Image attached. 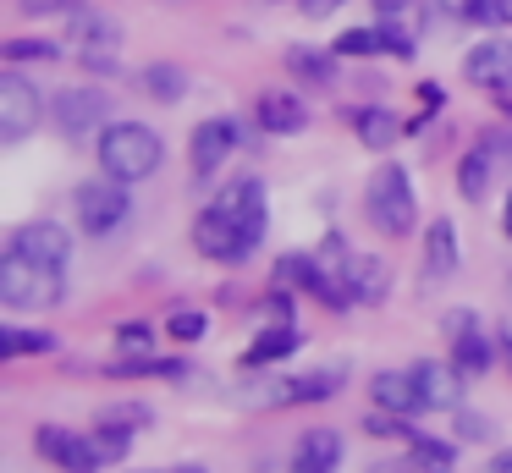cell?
Segmentation results:
<instances>
[{"label": "cell", "mask_w": 512, "mask_h": 473, "mask_svg": "<svg viewBox=\"0 0 512 473\" xmlns=\"http://www.w3.org/2000/svg\"><path fill=\"white\" fill-rule=\"evenodd\" d=\"M94 154H100L105 176L138 187V182H149V176L160 171L166 143H160V132L149 127V121H111V127L100 132V143H94Z\"/></svg>", "instance_id": "6da1fadb"}, {"label": "cell", "mask_w": 512, "mask_h": 473, "mask_svg": "<svg viewBox=\"0 0 512 473\" xmlns=\"http://www.w3.org/2000/svg\"><path fill=\"white\" fill-rule=\"evenodd\" d=\"M364 215H369V226H375L380 237H408V231L419 226V193H413L408 165L386 160L375 176H369V187H364Z\"/></svg>", "instance_id": "7a4b0ae2"}, {"label": "cell", "mask_w": 512, "mask_h": 473, "mask_svg": "<svg viewBox=\"0 0 512 473\" xmlns=\"http://www.w3.org/2000/svg\"><path fill=\"white\" fill-rule=\"evenodd\" d=\"M61 292H67V270L61 264H45L23 248L0 253V303L6 308H56Z\"/></svg>", "instance_id": "3957f363"}, {"label": "cell", "mask_w": 512, "mask_h": 473, "mask_svg": "<svg viewBox=\"0 0 512 473\" xmlns=\"http://www.w3.org/2000/svg\"><path fill=\"white\" fill-rule=\"evenodd\" d=\"M72 204H78V226L89 231V237H111V231H122V220L133 215V193H127V182H116V176L83 182L78 193H72Z\"/></svg>", "instance_id": "277c9868"}, {"label": "cell", "mask_w": 512, "mask_h": 473, "mask_svg": "<svg viewBox=\"0 0 512 473\" xmlns=\"http://www.w3.org/2000/svg\"><path fill=\"white\" fill-rule=\"evenodd\" d=\"M39 121H45V94L17 66H6L0 72V143H23Z\"/></svg>", "instance_id": "5b68a950"}, {"label": "cell", "mask_w": 512, "mask_h": 473, "mask_svg": "<svg viewBox=\"0 0 512 473\" xmlns=\"http://www.w3.org/2000/svg\"><path fill=\"white\" fill-rule=\"evenodd\" d=\"M50 121H56L67 138H89V132H105L111 127V94L94 83L83 88H61L56 99H50Z\"/></svg>", "instance_id": "8992f818"}, {"label": "cell", "mask_w": 512, "mask_h": 473, "mask_svg": "<svg viewBox=\"0 0 512 473\" xmlns=\"http://www.w3.org/2000/svg\"><path fill=\"white\" fill-rule=\"evenodd\" d=\"M237 143H243V127H237L232 116H210L193 127L188 138V165L193 176H221V165L237 154Z\"/></svg>", "instance_id": "52a82bcc"}, {"label": "cell", "mask_w": 512, "mask_h": 473, "mask_svg": "<svg viewBox=\"0 0 512 473\" xmlns=\"http://www.w3.org/2000/svg\"><path fill=\"white\" fill-rule=\"evenodd\" d=\"M193 248H199L204 259H215V264H237V259H248V253H254V237L210 204L199 220H193Z\"/></svg>", "instance_id": "ba28073f"}, {"label": "cell", "mask_w": 512, "mask_h": 473, "mask_svg": "<svg viewBox=\"0 0 512 473\" xmlns=\"http://www.w3.org/2000/svg\"><path fill=\"white\" fill-rule=\"evenodd\" d=\"M215 209H221L226 220H237V226L254 237V248L265 242V226H270V198H265V182H254V176H237V182H226L221 193H215Z\"/></svg>", "instance_id": "9c48e42d"}, {"label": "cell", "mask_w": 512, "mask_h": 473, "mask_svg": "<svg viewBox=\"0 0 512 473\" xmlns=\"http://www.w3.org/2000/svg\"><path fill=\"white\" fill-rule=\"evenodd\" d=\"M34 451H39L45 462H56L61 473H94V468H100L94 435H78V429H61V424H39Z\"/></svg>", "instance_id": "30bf717a"}, {"label": "cell", "mask_w": 512, "mask_h": 473, "mask_svg": "<svg viewBox=\"0 0 512 473\" xmlns=\"http://www.w3.org/2000/svg\"><path fill=\"white\" fill-rule=\"evenodd\" d=\"M463 77H468L474 88L507 94V88H512V39H496V33H485V39H479L474 50L463 55Z\"/></svg>", "instance_id": "8fae6325"}, {"label": "cell", "mask_w": 512, "mask_h": 473, "mask_svg": "<svg viewBox=\"0 0 512 473\" xmlns=\"http://www.w3.org/2000/svg\"><path fill=\"white\" fill-rule=\"evenodd\" d=\"M413 380H419L424 413H463V369L457 363L424 358V363H413Z\"/></svg>", "instance_id": "7c38bea8"}, {"label": "cell", "mask_w": 512, "mask_h": 473, "mask_svg": "<svg viewBox=\"0 0 512 473\" xmlns=\"http://www.w3.org/2000/svg\"><path fill=\"white\" fill-rule=\"evenodd\" d=\"M369 396H375L380 413H397V418L424 413V396H419V380H413V369H380L375 380H369Z\"/></svg>", "instance_id": "4fadbf2b"}, {"label": "cell", "mask_w": 512, "mask_h": 473, "mask_svg": "<svg viewBox=\"0 0 512 473\" xmlns=\"http://www.w3.org/2000/svg\"><path fill=\"white\" fill-rule=\"evenodd\" d=\"M12 248L34 253V259H45V264H61V270H67V259H72V237L56 226V220H28V226H17Z\"/></svg>", "instance_id": "5bb4252c"}, {"label": "cell", "mask_w": 512, "mask_h": 473, "mask_svg": "<svg viewBox=\"0 0 512 473\" xmlns=\"http://www.w3.org/2000/svg\"><path fill=\"white\" fill-rule=\"evenodd\" d=\"M254 116H259V127H265V132H281V138H287V132L309 127V99L287 94V88H270V94H259Z\"/></svg>", "instance_id": "9a60e30c"}, {"label": "cell", "mask_w": 512, "mask_h": 473, "mask_svg": "<svg viewBox=\"0 0 512 473\" xmlns=\"http://www.w3.org/2000/svg\"><path fill=\"white\" fill-rule=\"evenodd\" d=\"M67 44L72 50H122V28H116L105 11H89V6H78L67 17Z\"/></svg>", "instance_id": "2e32d148"}, {"label": "cell", "mask_w": 512, "mask_h": 473, "mask_svg": "<svg viewBox=\"0 0 512 473\" xmlns=\"http://www.w3.org/2000/svg\"><path fill=\"white\" fill-rule=\"evenodd\" d=\"M347 121H353L358 143H364V149H375V154L397 149V138L408 132L397 121V110H386V105H358V110H347Z\"/></svg>", "instance_id": "e0dca14e"}, {"label": "cell", "mask_w": 512, "mask_h": 473, "mask_svg": "<svg viewBox=\"0 0 512 473\" xmlns=\"http://www.w3.org/2000/svg\"><path fill=\"white\" fill-rule=\"evenodd\" d=\"M342 281H347V292H353V303H380L386 286H391V270L375 259V253H353L347 270H342Z\"/></svg>", "instance_id": "ac0fdd59"}, {"label": "cell", "mask_w": 512, "mask_h": 473, "mask_svg": "<svg viewBox=\"0 0 512 473\" xmlns=\"http://www.w3.org/2000/svg\"><path fill=\"white\" fill-rule=\"evenodd\" d=\"M501 341H490L479 325H463V330H452V363L463 374H485V369H496V358H501Z\"/></svg>", "instance_id": "d6986e66"}, {"label": "cell", "mask_w": 512, "mask_h": 473, "mask_svg": "<svg viewBox=\"0 0 512 473\" xmlns=\"http://www.w3.org/2000/svg\"><path fill=\"white\" fill-rule=\"evenodd\" d=\"M342 462V435L336 429H309L298 440V457H292V473H336Z\"/></svg>", "instance_id": "ffe728a7"}, {"label": "cell", "mask_w": 512, "mask_h": 473, "mask_svg": "<svg viewBox=\"0 0 512 473\" xmlns=\"http://www.w3.org/2000/svg\"><path fill=\"white\" fill-rule=\"evenodd\" d=\"M457 264H463V242H457V226L452 220H430V231H424V270L430 275H452Z\"/></svg>", "instance_id": "44dd1931"}, {"label": "cell", "mask_w": 512, "mask_h": 473, "mask_svg": "<svg viewBox=\"0 0 512 473\" xmlns=\"http://www.w3.org/2000/svg\"><path fill=\"white\" fill-rule=\"evenodd\" d=\"M490 176H496V154H490L485 143H479V149H468L463 160H457V193H463L468 204H485Z\"/></svg>", "instance_id": "7402d4cb"}, {"label": "cell", "mask_w": 512, "mask_h": 473, "mask_svg": "<svg viewBox=\"0 0 512 473\" xmlns=\"http://www.w3.org/2000/svg\"><path fill=\"white\" fill-rule=\"evenodd\" d=\"M298 347H303L298 325H287V319H281L276 330H265V336H254V347L243 352V363H248V369H265V363H281V358H292Z\"/></svg>", "instance_id": "603a6c76"}, {"label": "cell", "mask_w": 512, "mask_h": 473, "mask_svg": "<svg viewBox=\"0 0 512 473\" xmlns=\"http://www.w3.org/2000/svg\"><path fill=\"white\" fill-rule=\"evenodd\" d=\"M138 88H144L149 99H160V105H177V99L188 94V72H182V66H171V61H155V66H144V72H138Z\"/></svg>", "instance_id": "cb8c5ba5"}, {"label": "cell", "mask_w": 512, "mask_h": 473, "mask_svg": "<svg viewBox=\"0 0 512 473\" xmlns=\"http://www.w3.org/2000/svg\"><path fill=\"white\" fill-rule=\"evenodd\" d=\"M287 72L303 83H331L336 77V50H309V44H292L287 50Z\"/></svg>", "instance_id": "d4e9b609"}, {"label": "cell", "mask_w": 512, "mask_h": 473, "mask_svg": "<svg viewBox=\"0 0 512 473\" xmlns=\"http://www.w3.org/2000/svg\"><path fill=\"white\" fill-rule=\"evenodd\" d=\"M45 352H56L50 330H23V325L0 330V358H45Z\"/></svg>", "instance_id": "484cf974"}, {"label": "cell", "mask_w": 512, "mask_h": 473, "mask_svg": "<svg viewBox=\"0 0 512 473\" xmlns=\"http://www.w3.org/2000/svg\"><path fill=\"white\" fill-rule=\"evenodd\" d=\"M408 451H413V468H419V473H452V468H457V446H452V440L413 435Z\"/></svg>", "instance_id": "4316f807"}, {"label": "cell", "mask_w": 512, "mask_h": 473, "mask_svg": "<svg viewBox=\"0 0 512 473\" xmlns=\"http://www.w3.org/2000/svg\"><path fill=\"white\" fill-rule=\"evenodd\" d=\"M133 429L138 424H127V418H105L100 429H94V451H100V462H122L127 457V446H133Z\"/></svg>", "instance_id": "83f0119b"}, {"label": "cell", "mask_w": 512, "mask_h": 473, "mask_svg": "<svg viewBox=\"0 0 512 473\" xmlns=\"http://www.w3.org/2000/svg\"><path fill=\"white\" fill-rule=\"evenodd\" d=\"M457 17L468 22V28H501V22L512 17V0H463V6H457Z\"/></svg>", "instance_id": "f1b7e54d"}, {"label": "cell", "mask_w": 512, "mask_h": 473, "mask_svg": "<svg viewBox=\"0 0 512 473\" xmlns=\"http://www.w3.org/2000/svg\"><path fill=\"white\" fill-rule=\"evenodd\" d=\"M0 55H6V66L56 61V55H61V44H56V39H6V44H0Z\"/></svg>", "instance_id": "f546056e"}, {"label": "cell", "mask_w": 512, "mask_h": 473, "mask_svg": "<svg viewBox=\"0 0 512 473\" xmlns=\"http://www.w3.org/2000/svg\"><path fill=\"white\" fill-rule=\"evenodd\" d=\"M336 55H386V39H380V22L375 28H347L342 39L331 44Z\"/></svg>", "instance_id": "4dcf8cb0"}, {"label": "cell", "mask_w": 512, "mask_h": 473, "mask_svg": "<svg viewBox=\"0 0 512 473\" xmlns=\"http://www.w3.org/2000/svg\"><path fill=\"white\" fill-rule=\"evenodd\" d=\"M166 330H171V341H199L204 330H210V319H204L199 308H177V314L166 319Z\"/></svg>", "instance_id": "1f68e13d"}, {"label": "cell", "mask_w": 512, "mask_h": 473, "mask_svg": "<svg viewBox=\"0 0 512 473\" xmlns=\"http://www.w3.org/2000/svg\"><path fill=\"white\" fill-rule=\"evenodd\" d=\"M380 39H386V55H397V61H413V50H419L413 33H402L391 17H380Z\"/></svg>", "instance_id": "d6a6232c"}, {"label": "cell", "mask_w": 512, "mask_h": 473, "mask_svg": "<svg viewBox=\"0 0 512 473\" xmlns=\"http://www.w3.org/2000/svg\"><path fill=\"white\" fill-rule=\"evenodd\" d=\"M78 0H23V17H72Z\"/></svg>", "instance_id": "836d02e7"}, {"label": "cell", "mask_w": 512, "mask_h": 473, "mask_svg": "<svg viewBox=\"0 0 512 473\" xmlns=\"http://www.w3.org/2000/svg\"><path fill=\"white\" fill-rule=\"evenodd\" d=\"M116 341H122V352H149V325H122Z\"/></svg>", "instance_id": "e575fe53"}, {"label": "cell", "mask_w": 512, "mask_h": 473, "mask_svg": "<svg viewBox=\"0 0 512 473\" xmlns=\"http://www.w3.org/2000/svg\"><path fill=\"white\" fill-rule=\"evenodd\" d=\"M336 6H342V0H298V11H303V17H314V22H320V17H331Z\"/></svg>", "instance_id": "d590c367"}, {"label": "cell", "mask_w": 512, "mask_h": 473, "mask_svg": "<svg viewBox=\"0 0 512 473\" xmlns=\"http://www.w3.org/2000/svg\"><path fill=\"white\" fill-rule=\"evenodd\" d=\"M419 99H424V110H441L446 105V88L441 83H419Z\"/></svg>", "instance_id": "8d00e7d4"}, {"label": "cell", "mask_w": 512, "mask_h": 473, "mask_svg": "<svg viewBox=\"0 0 512 473\" xmlns=\"http://www.w3.org/2000/svg\"><path fill=\"white\" fill-rule=\"evenodd\" d=\"M457 429H463V435H490V424H485V418H474V413L457 418Z\"/></svg>", "instance_id": "74e56055"}, {"label": "cell", "mask_w": 512, "mask_h": 473, "mask_svg": "<svg viewBox=\"0 0 512 473\" xmlns=\"http://www.w3.org/2000/svg\"><path fill=\"white\" fill-rule=\"evenodd\" d=\"M408 6H413V0H375L380 17H397V11H408Z\"/></svg>", "instance_id": "f35d334b"}, {"label": "cell", "mask_w": 512, "mask_h": 473, "mask_svg": "<svg viewBox=\"0 0 512 473\" xmlns=\"http://www.w3.org/2000/svg\"><path fill=\"white\" fill-rule=\"evenodd\" d=\"M490 473H512V446H507V451H496V457H490Z\"/></svg>", "instance_id": "ab89813d"}, {"label": "cell", "mask_w": 512, "mask_h": 473, "mask_svg": "<svg viewBox=\"0 0 512 473\" xmlns=\"http://www.w3.org/2000/svg\"><path fill=\"white\" fill-rule=\"evenodd\" d=\"M501 231L512 237V193H507V204H501Z\"/></svg>", "instance_id": "60d3db41"}, {"label": "cell", "mask_w": 512, "mask_h": 473, "mask_svg": "<svg viewBox=\"0 0 512 473\" xmlns=\"http://www.w3.org/2000/svg\"><path fill=\"white\" fill-rule=\"evenodd\" d=\"M496 105H501V110H507V116H512V88H507V94H501V99H496Z\"/></svg>", "instance_id": "b9f144b4"}, {"label": "cell", "mask_w": 512, "mask_h": 473, "mask_svg": "<svg viewBox=\"0 0 512 473\" xmlns=\"http://www.w3.org/2000/svg\"><path fill=\"white\" fill-rule=\"evenodd\" d=\"M177 473H204V468H199V462H182V468H177Z\"/></svg>", "instance_id": "7bdbcfd3"}, {"label": "cell", "mask_w": 512, "mask_h": 473, "mask_svg": "<svg viewBox=\"0 0 512 473\" xmlns=\"http://www.w3.org/2000/svg\"><path fill=\"white\" fill-rule=\"evenodd\" d=\"M501 352H507V363H512V336H501Z\"/></svg>", "instance_id": "ee69618b"}, {"label": "cell", "mask_w": 512, "mask_h": 473, "mask_svg": "<svg viewBox=\"0 0 512 473\" xmlns=\"http://www.w3.org/2000/svg\"><path fill=\"white\" fill-rule=\"evenodd\" d=\"M375 473H413V468H375Z\"/></svg>", "instance_id": "f6af8a7d"}, {"label": "cell", "mask_w": 512, "mask_h": 473, "mask_svg": "<svg viewBox=\"0 0 512 473\" xmlns=\"http://www.w3.org/2000/svg\"><path fill=\"white\" fill-rule=\"evenodd\" d=\"M138 473H160V468H138Z\"/></svg>", "instance_id": "bcb514c9"}]
</instances>
